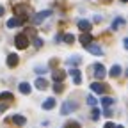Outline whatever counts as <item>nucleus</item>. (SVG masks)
<instances>
[{"mask_svg":"<svg viewBox=\"0 0 128 128\" xmlns=\"http://www.w3.org/2000/svg\"><path fill=\"white\" fill-rule=\"evenodd\" d=\"M50 14H52V11H43V12H38V14L34 16V23H41V22H43V20H46Z\"/></svg>","mask_w":128,"mask_h":128,"instance_id":"20e7f679","label":"nucleus"},{"mask_svg":"<svg viewBox=\"0 0 128 128\" xmlns=\"http://www.w3.org/2000/svg\"><path fill=\"white\" fill-rule=\"evenodd\" d=\"M14 12L20 14V16H25V14L28 12V7L23 6V4H18V6H14Z\"/></svg>","mask_w":128,"mask_h":128,"instance_id":"1a4fd4ad","label":"nucleus"},{"mask_svg":"<svg viewBox=\"0 0 128 128\" xmlns=\"http://www.w3.org/2000/svg\"><path fill=\"white\" fill-rule=\"evenodd\" d=\"M18 55L16 54H11V55H7V66L9 68H14V66H18Z\"/></svg>","mask_w":128,"mask_h":128,"instance_id":"0eeeda50","label":"nucleus"},{"mask_svg":"<svg viewBox=\"0 0 128 128\" xmlns=\"http://www.w3.org/2000/svg\"><path fill=\"white\" fill-rule=\"evenodd\" d=\"M52 76H54V80H55V82H62V80H64V76H66V73H64V71H60V70H55V71L52 73Z\"/></svg>","mask_w":128,"mask_h":128,"instance_id":"ddd939ff","label":"nucleus"},{"mask_svg":"<svg viewBox=\"0 0 128 128\" xmlns=\"http://www.w3.org/2000/svg\"><path fill=\"white\" fill-rule=\"evenodd\" d=\"M64 128H80V124H78L76 121H71V123H68V124L64 126Z\"/></svg>","mask_w":128,"mask_h":128,"instance_id":"a878e982","label":"nucleus"},{"mask_svg":"<svg viewBox=\"0 0 128 128\" xmlns=\"http://www.w3.org/2000/svg\"><path fill=\"white\" fill-rule=\"evenodd\" d=\"M2 14H4V7H2V6H0V16H2Z\"/></svg>","mask_w":128,"mask_h":128,"instance_id":"2f4dec72","label":"nucleus"},{"mask_svg":"<svg viewBox=\"0 0 128 128\" xmlns=\"http://www.w3.org/2000/svg\"><path fill=\"white\" fill-rule=\"evenodd\" d=\"M46 86H48V82H46L44 78H38V80H36V87H38V89L44 91V89H46Z\"/></svg>","mask_w":128,"mask_h":128,"instance_id":"a211bd4d","label":"nucleus"},{"mask_svg":"<svg viewBox=\"0 0 128 128\" xmlns=\"http://www.w3.org/2000/svg\"><path fill=\"white\" fill-rule=\"evenodd\" d=\"M87 103H89V105H92V107L96 105V100H94V96H87Z\"/></svg>","mask_w":128,"mask_h":128,"instance_id":"cd10ccee","label":"nucleus"},{"mask_svg":"<svg viewBox=\"0 0 128 128\" xmlns=\"http://www.w3.org/2000/svg\"><path fill=\"white\" fill-rule=\"evenodd\" d=\"M36 71H38V73H44V71H46V68H41V66H38V68H36Z\"/></svg>","mask_w":128,"mask_h":128,"instance_id":"c85d7f7f","label":"nucleus"},{"mask_svg":"<svg viewBox=\"0 0 128 128\" xmlns=\"http://www.w3.org/2000/svg\"><path fill=\"white\" fill-rule=\"evenodd\" d=\"M114 128H123V126H121V124H119V126H114Z\"/></svg>","mask_w":128,"mask_h":128,"instance_id":"473e14b6","label":"nucleus"},{"mask_svg":"<svg viewBox=\"0 0 128 128\" xmlns=\"http://www.w3.org/2000/svg\"><path fill=\"white\" fill-rule=\"evenodd\" d=\"M22 23H23V20H22V18H11V20H7V27H9V28L20 27Z\"/></svg>","mask_w":128,"mask_h":128,"instance_id":"9b49d317","label":"nucleus"},{"mask_svg":"<svg viewBox=\"0 0 128 128\" xmlns=\"http://www.w3.org/2000/svg\"><path fill=\"white\" fill-rule=\"evenodd\" d=\"M123 23H124V20H123V18H118L116 22H112V28H114V30H116V28H118L119 25H123Z\"/></svg>","mask_w":128,"mask_h":128,"instance_id":"4be33fe9","label":"nucleus"},{"mask_svg":"<svg viewBox=\"0 0 128 128\" xmlns=\"http://www.w3.org/2000/svg\"><path fill=\"white\" fill-rule=\"evenodd\" d=\"M34 46H36V48H41V46H43V39L36 38V39H34Z\"/></svg>","mask_w":128,"mask_h":128,"instance_id":"bb28decb","label":"nucleus"},{"mask_svg":"<svg viewBox=\"0 0 128 128\" xmlns=\"http://www.w3.org/2000/svg\"><path fill=\"white\" fill-rule=\"evenodd\" d=\"M11 121H12V123H14V124H16V126H23V124H25V123H27V119H25V118H23V116H20V114H14V116H12V119H11Z\"/></svg>","mask_w":128,"mask_h":128,"instance_id":"6e6552de","label":"nucleus"},{"mask_svg":"<svg viewBox=\"0 0 128 128\" xmlns=\"http://www.w3.org/2000/svg\"><path fill=\"white\" fill-rule=\"evenodd\" d=\"M91 41H92V36L89 34V32H84V34L80 36V43H82L84 46H87V44H89Z\"/></svg>","mask_w":128,"mask_h":128,"instance_id":"f8f14e48","label":"nucleus"},{"mask_svg":"<svg viewBox=\"0 0 128 128\" xmlns=\"http://www.w3.org/2000/svg\"><path fill=\"white\" fill-rule=\"evenodd\" d=\"M94 76L100 78V80L105 76V68L102 66V64H94Z\"/></svg>","mask_w":128,"mask_h":128,"instance_id":"39448f33","label":"nucleus"},{"mask_svg":"<svg viewBox=\"0 0 128 128\" xmlns=\"http://www.w3.org/2000/svg\"><path fill=\"white\" fill-rule=\"evenodd\" d=\"M6 108H7V105H0V112H4Z\"/></svg>","mask_w":128,"mask_h":128,"instance_id":"7c9ffc66","label":"nucleus"},{"mask_svg":"<svg viewBox=\"0 0 128 128\" xmlns=\"http://www.w3.org/2000/svg\"><path fill=\"white\" fill-rule=\"evenodd\" d=\"M16 46L20 48V50H23V48H27L28 46V38L25 36V34H20V36H16Z\"/></svg>","mask_w":128,"mask_h":128,"instance_id":"f257e3e1","label":"nucleus"},{"mask_svg":"<svg viewBox=\"0 0 128 128\" xmlns=\"http://www.w3.org/2000/svg\"><path fill=\"white\" fill-rule=\"evenodd\" d=\"M76 108V103H71V102H66L62 105V108H60V114H70L71 110H75Z\"/></svg>","mask_w":128,"mask_h":128,"instance_id":"7ed1b4c3","label":"nucleus"},{"mask_svg":"<svg viewBox=\"0 0 128 128\" xmlns=\"http://www.w3.org/2000/svg\"><path fill=\"white\" fill-rule=\"evenodd\" d=\"M30 89H32L30 84H27V82H22V84H20V92H22V94H28Z\"/></svg>","mask_w":128,"mask_h":128,"instance_id":"dca6fc26","label":"nucleus"},{"mask_svg":"<svg viewBox=\"0 0 128 128\" xmlns=\"http://www.w3.org/2000/svg\"><path fill=\"white\" fill-rule=\"evenodd\" d=\"M112 103H114V100H112L110 96H103V98H102V105H103L105 108H107V107H110Z\"/></svg>","mask_w":128,"mask_h":128,"instance_id":"6ab92c4d","label":"nucleus"},{"mask_svg":"<svg viewBox=\"0 0 128 128\" xmlns=\"http://www.w3.org/2000/svg\"><path fill=\"white\" fill-rule=\"evenodd\" d=\"M100 114H102L100 108H92V119H94V121H96V119H100Z\"/></svg>","mask_w":128,"mask_h":128,"instance_id":"393cba45","label":"nucleus"},{"mask_svg":"<svg viewBox=\"0 0 128 128\" xmlns=\"http://www.w3.org/2000/svg\"><path fill=\"white\" fill-rule=\"evenodd\" d=\"M103 128H114V124H112V123H107V124H105Z\"/></svg>","mask_w":128,"mask_h":128,"instance_id":"c756f323","label":"nucleus"},{"mask_svg":"<svg viewBox=\"0 0 128 128\" xmlns=\"http://www.w3.org/2000/svg\"><path fill=\"white\" fill-rule=\"evenodd\" d=\"M62 39L66 41L68 44H71V43L75 41V36H73V34H66V36H62Z\"/></svg>","mask_w":128,"mask_h":128,"instance_id":"412c9836","label":"nucleus"},{"mask_svg":"<svg viewBox=\"0 0 128 128\" xmlns=\"http://www.w3.org/2000/svg\"><path fill=\"white\" fill-rule=\"evenodd\" d=\"M78 62H80V59H78V57H73V59H68V60H66L68 66H75V64H78Z\"/></svg>","mask_w":128,"mask_h":128,"instance_id":"5701e85b","label":"nucleus"},{"mask_svg":"<svg viewBox=\"0 0 128 128\" xmlns=\"http://www.w3.org/2000/svg\"><path fill=\"white\" fill-rule=\"evenodd\" d=\"M119 75H121V66L114 64V66L110 68V76H112V78H116V76H119Z\"/></svg>","mask_w":128,"mask_h":128,"instance_id":"4468645a","label":"nucleus"},{"mask_svg":"<svg viewBox=\"0 0 128 128\" xmlns=\"http://www.w3.org/2000/svg\"><path fill=\"white\" fill-rule=\"evenodd\" d=\"M86 48H87V50H89L91 54H94V55H102V54H103L102 46H98V44H91V43H89V44H87Z\"/></svg>","mask_w":128,"mask_h":128,"instance_id":"423d86ee","label":"nucleus"},{"mask_svg":"<svg viewBox=\"0 0 128 128\" xmlns=\"http://www.w3.org/2000/svg\"><path fill=\"white\" fill-rule=\"evenodd\" d=\"M54 91L59 94V92H62L64 91V86H62V82H55V86H54Z\"/></svg>","mask_w":128,"mask_h":128,"instance_id":"aec40b11","label":"nucleus"},{"mask_svg":"<svg viewBox=\"0 0 128 128\" xmlns=\"http://www.w3.org/2000/svg\"><path fill=\"white\" fill-rule=\"evenodd\" d=\"M71 75H73V80H75V84H76V86L82 82V78H80V71H78L76 68H73V70H71Z\"/></svg>","mask_w":128,"mask_h":128,"instance_id":"f3484780","label":"nucleus"},{"mask_svg":"<svg viewBox=\"0 0 128 128\" xmlns=\"http://www.w3.org/2000/svg\"><path fill=\"white\" fill-rule=\"evenodd\" d=\"M121 2H126V0H121Z\"/></svg>","mask_w":128,"mask_h":128,"instance_id":"72a5a7b5","label":"nucleus"},{"mask_svg":"<svg viewBox=\"0 0 128 128\" xmlns=\"http://www.w3.org/2000/svg\"><path fill=\"white\" fill-rule=\"evenodd\" d=\"M91 89H92V92H96V94H103V92L107 91V86L102 84V82H94V84H91Z\"/></svg>","mask_w":128,"mask_h":128,"instance_id":"f03ea898","label":"nucleus"},{"mask_svg":"<svg viewBox=\"0 0 128 128\" xmlns=\"http://www.w3.org/2000/svg\"><path fill=\"white\" fill-rule=\"evenodd\" d=\"M78 28L82 30V32H89V30H91V22H87V20H80V22H78Z\"/></svg>","mask_w":128,"mask_h":128,"instance_id":"9d476101","label":"nucleus"},{"mask_svg":"<svg viewBox=\"0 0 128 128\" xmlns=\"http://www.w3.org/2000/svg\"><path fill=\"white\" fill-rule=\"evenodd\" d=\"M54 107H55V100H54V98H48V100L43 103V108H44V110H50V108H54Z\"/></svg>","mask_w":128,"mask_h":128,"instance_id":"2eb2a0df","label":"nucleus"},{"mask_svg":"<svg viewBox=\"0 0 128 128\" xmlns=\"http://www.w3.org/2000/svg\"><path fill=\"white\" fill-rule=\"evenodd\" d=\"M0 100H12V94L11 92H2V94H0Z\"/></svg>","mask_w":128,"mask_h":128,"instance_id":"b1692460","label":"nucleus"}]
</instances>
